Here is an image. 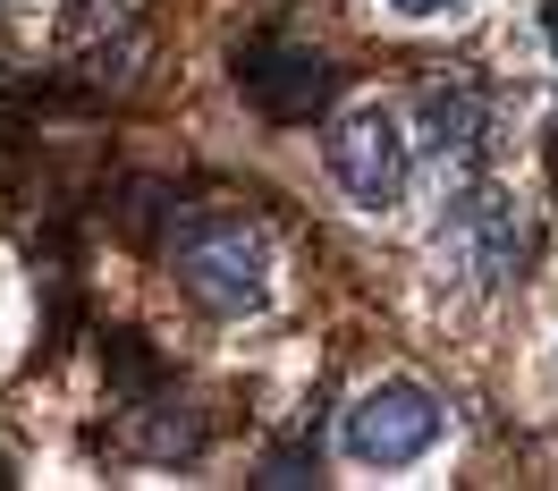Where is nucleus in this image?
<instances>
[{
    "label": "nucleus",
    "instance_id": "f257e3e1",
    "mask_svg": "<svg viewBox=\"0 0 558 491\" xmlns=\"http://www.w3.org/2000/svg\"><path fill=\"white\" fill-rule=\"evenodd\" d=\"M263 238L245 229V220H195L186 238H178V280H186V297L195 306H211V314H254L263 306Z\"/></svg>",
    "mask_w": 558,
    "mask_h": 491
},
{
    "label": "nucleus",
    "instance_id": "f03ea898",
    "mask_svg": "<svg viewBox=\"0 0 558 491\" xmlns=\"http://www.w3.org/2000/svg\"><path fill=\"white\" fill-rule=\"evenodd\" d=\"M238 94L263 110L271 128H305V119L330 110L339 69H330L322 51H305V43H245L238 51Z\"/></svg>",
    "mask_w": 558,
    "mask_h": 491
},
{
    "label": "nucleus",
    "instance_id": "7ed1b4c3",
    "mask_svg": "<svg viewBox=\"0 0 558 491\" xmlns=\"http://www.w3.org/2000/svg\"><path fill=\"white\" fill-rule=\"evenodd\" d=\"M440 441V398L423 382H381L348 407V457L364 466H415Z\"/></svg>",
    "mask_w": 558,
    "mask_h": 491
},
{
    "label": "nucleus",
    "instance_id": "20e7f679",
    "mask_svg": "<svg viewBox=\"0 0 558 491\" xmlns=\"http://www.w3.org/2000/svg\"><path fill=\"white\" fill-rule=\"evenodd\" d=\"M440 254H449L474 288L517 280V272H524V220H517V204H508V195H490V187L457 195V204H449V229H440Z\"/></svg>",
    "mask_w": 558,
    "mask_h": 491
},
{
    "label": "nucleus",
    "instance_id": "39448f33",
    "mask_svg": "<svg viewBox=\"0 0 558 491\" xmlns=\"http://www.w3.org/2000/svg\"><path fill=\"white\" fill-rule=\"evenodd\" d=\"M330 178H339L364 212H389L407 195V136H398V119H389V110H348V119L330 128Z\"/></svg>",
    "mask_w": 558,
    "mask_h": 491
},
{
    "label": "nucleus",
    "instance_id": "423d86ee",
    "mask_svg": "<svg viewBox=\"0 0 558 491\" xmlns=\"http://www.w3.org/2000/svg\"><path fill=\"white\" fill-rule=\"evenodd\" d=\"M415 128H423V153H432L440 170H474V153H483V136H490L483 85H465V76L423 85L415 94Z\"/></svg>",
    "mask_w": 558,
    "mask_h": 491
},
{
    "label": "nucleus",
    "instance_id": "0eeeda50",
    "mask_svg": "<svg viewBox=\"0 0 558 491\" xmlns=\"http://www.w3.org/2000/svg\"><path fill=\"white\" fill-rule=\"evenodd\" d=\"M314 466H322L314 441H296V450H271V457H263V475H254V483H314Z\"/></svg>",
    "mask_w": 558,
    "mask_h": 491
},
{
    "label": "nucleus",
    "instance_id": "6e6552de",
    "mask_svg": "<svg viewBox=\"0 0 558 491\" xmlns=\"http://www.w3.org/2000/svg\"><path fill=\"white\" fill-rule=\"evenodd\" d=\"M398 17H457V9H474V0H389Z\"/></svg>",
    "mask_w": 558,
    "mask_h": 491
},
{
    "label": "nucleus",
    "instance_id": "1a4fd4ad",
    "mask_svg": "<svg viewBox=\"0 0 558 491\" xmlns=\"http://www.w3.org/2000/svg\"><path fill=\"white\" fill-rule=\"evenodd\" d=\"M542 9H550V35H558V0H542Z\"/></svg>",
    "mask_w": 558,
    "mask_h": 491
}]
</instances>
